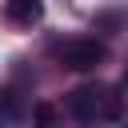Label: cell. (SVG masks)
Wrapping results in <instances>:
<instances>
[{
	"mask_svg": "<svg viewBox=\"0 0 128 128\" xmlns=\"http://www.w3.org/2000/svg\"><path fill=\"white\" fill-rule=\"evenodd\" d=\"M68 112H72L76 120L92 124V120H108V116H116V112H120V100H116L108 88L84 84V88H76V92L68 96Z\"/></svg>",
	"mask_w": 128,
	"mask_h": 128,
	"instance_id": "cell-1",
	"label": "cell"
},
{
	"mask_svg": "<svg viewBox=\"0 0 128 128\" xmlns=\"http://www.w3.org/2000/svg\"><path fill=\"white\" fill-rule=\"evenodd\" d=\"M128 20V12H100V24H120Z\"/></svg>",
	"mask_w": 128,
	"mask_h": 128,
	"instance_id": "cell-5",
	"label": "cell"
},
{
	"mask_svg": "<svg viewBox=\"0 0 128 128\" xmlns=\"http://www.w3.org/2000/svg\"><path fill=\"white\" fill-rule=\"evenodd\" d=\"M104 60V44L100 40H68L60 48V64L72 68V72H88Z\"/></svg>",
	"mask_w": 128,
	"mask_h": 128,
	"instance_id": "cell-2",
	"label": "cell"
},
{
	"mask_svg": "<svg viewBox=\"0 0 128 128\" xmlns=\"http://www.w3.org/2000/svg\"><path fill=\"white\" fill-rule=\"evenodd\" d=\"M4 16H8L12 24L32 28V24H40V16H44V0H8V4H4Z\"/></svg>",
	"mask_w": 128,
	"mask_h": 128,
	"instance_id": "cell-3",
	"label": "cell"
},
{
	"mask_svg": "<svg viewBox=\"0 0 128 128\" xmlns=\"http://www.w3.org/2000/svg\"><path fill=\"white\" fill-rule=\"evenodd\" d=\"M32 120H36V128H56V104H36Z\"/></svg>",
	"mask_w": 128,
	"mask_h": 128,
	"instance_id": "cell-4",
	"label": "cell"
}]
</instances>
